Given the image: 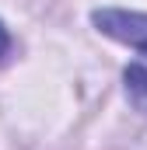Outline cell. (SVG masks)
<instances>
[{
    "label": "cell",
    "mask_w": 147,
    "mask_h": 150,
    "mask_svg": "<svg viewBox=\"0 0 147 150\" xmlns=\"http://www.w3.org/2000/svg\"><path fill=\"white\" fill-rule=\"evenodd\" d=\"M126 91H130L133 105L147 112V56H140L137 63L126 67Z\"/></svg>",
    "instance_id": "7a4b0ae2"
},
{
    "label": "cell",
    "mask_w": 147,
    "mask_h": 150,
    "mask_svg": "<svg viewBox=\"0 0 147 150\" xmlns=\"http://www.w3.org/2000/svg\"><path fill=\"white\" fill-rule=\"evenodd\" d=\"M7 49H11V32H7L4 21H0V56H7Z\"/></svg>",
    "instance_id": "3957f363"
},
{
    "label": "cell",
    "mask_w": 147,
    "mask_h": 150,
    "mask_svg": "<svg viewBox=\"0 0 147 150\" xmlns=\"http://www.w3.org/2000/svg\"><path fill=\"white\" fill-rule=\"evenodd\" d=\"M91 18H95V25H98L109 38H119V42L133 45L140 56H147V14L105 7V11H95Z\"/></svg>",
    "instance_id": "6da1fadb"
}]
</instances>
